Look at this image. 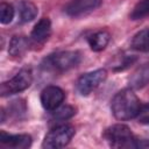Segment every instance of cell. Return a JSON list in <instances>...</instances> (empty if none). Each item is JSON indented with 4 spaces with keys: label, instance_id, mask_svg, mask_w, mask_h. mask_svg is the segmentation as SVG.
<instances>
[{
    "label": "cell",
    "instance_id": "7a4b0ae2",
    "mask_svg": "<svg viewBox=\"0 0 149 149\" xmlns=\"http://www.w3.org/2000/svg\"><path fill=\"white\" fill-rule=\"evenodd\" d=\"M81 59L79 51H58L49 55L42 63V68L45 71H51L56 73L65 72L72 68H76Z\"/></svg>",
    "mask_w": 149,
    "mask_h": 149
},
{
    "label": "cell",
    "instance_id": "44dd1931",
    "mask_svg": "<svg viewBox=\"0 0 149 149\" xmlns=\"http://www.w3.org/2000/svg\"><path fill=\"white\" fill-rule=\"evenodd\" d=\"M136 148H149V140H136Z\"/></svg>",
    "mask_w": 149,
    "mask_h": 149
},
{
    "label": "cell",
    "instance_id": "d6986e66",
    "mask_svg": "<svg viewBox=\"0 0 149 149\" xmlns=\"http://www.w3.org/2000/svg\"><path fill=\"white\" fill-rule=\"evenodd\" d=\"M26 104L23 100H15V101H12L10 106H9V109H8V114H13L15 115L16 118H20L21 114H24L26 113Z\"/></svg>",
    "mask_w": 149,
    "mask_h": 149
},
{
    "label": "cell",
    "instance_id": "4fadbf2b",
    "mask_svg": "<svg viewBox=\"0 0 149 149\" xmlns=\"http://www.w3.org/2000/svg\"><path fill=\"white\" fill-rule=\"evenodd\" d=\"M109 40H111V35L107 30H99L92 34L87 38V42L93 51H101L107 47Z\"/></svg>",
    "mask_w": 149,
    "mask_h": 149
},
{
    "label": "cell",
    "instance_id": "8992f818",
    "mask_svg": "<svg viewBox=\"0 0 149 149\" xmlns=\"http://www.w3.org/2000/svg\"><path fill=\"white\" fill-rule=\"evenodd\" d=\"M106 78H107V72L105 69H98L84 73L77 80V91L81 95H88L100 84H102Z\"/></svg>",
    "mask_w": 149,
    "mask_h": 149
},
{
    "label": "cell",
    "instance_id": "ac0fdd59",
    "mask_svg": "<svg viewBox=\"0 0 149 149\" xmlns=\"http://www.w3.org/2000/svg\"><path fill=\"white\" fill-rule=\"evenodd\" d=\"M76 113V109L72 106H59L57 109L54 111V119L55 120H59V121H64L70 119L71 116H73Z\"/></svg>",
    "mask_w": 149,
    "mask_h": 149
},
{
    "label": "cell",
    "instance_id": "30bf717a",
    "mask_svg": "<svg viewBox=\"0 0 149 149\" xmlns=\"http://www.w3.org/2000/svg\"><path fill=\"white\" fill-rule=\"evenodd\" d=\"M51 34V22L48 17H42L33 28L30 38L35 43L45 42Z\"/></svg>",
    "mask_w": 149,
    "mask_h": 149
},
{
    "label": "cell",
    "instance_id": "2e32d148",
    "mask_svg": "<svg viewBox=\"0 0 149 149\" xmlns=\"http://www.w3.org/2000/svg\"><path fill=\"white\" fill-rule=\"evenodd\" d=\"M149 15V0H140L133 8L129 17L130 20H140Z\"/></svg>",
    "mask_w": 149,
    "mask_h": 149
},
{
    "label": "cell",
    "instance_id": "ffe728a7",
    "mask_svg": "<svg viewBox=\"0 0 149 149\" xmlns=\"http://www.w3.org/2000/svg\"><path fill=\"white\" fill-rule=\"evenodd\" d=\"M139 115H141L140 121H141L142 123H147V125H149V106L142 107V108H141V112H140Z\"/></svg>",
    "mask_w": 149,
    "mask_h": 149
},
{
    "label": "cell",
    "instance_id": "9a60e30c",
    "mask_svg": "<svg viewBox=\"0 0 149 149\" xmlns=\"http://www.w3.org/2000/svg\"><path fill=\"white\" fill-rule=\"evenodd\" d=\"M130 85L135 88H141L149 83V64H144L130 78Z\"/></svg>",
    "mask_w": 149,
    "mask_h": 149
},
{
    "label": "cell",
    "instance_id": "e0dca14e",
    "mask_svg": "<svg viewBox=\"0 0 149 149\" xmlns=\"http://www.w3.org/2000/svg\"><path fill=\"white\" fill-rule=\"evenodd\" d=\"M15 10L12 5L7 2H1L0 5V22L2 24H8L13 21Z\"/></svg>",
    "mask_w": 149,
    "mask_h": 149
},
{
    "label": "cell",
    "instance_id": "9c48e42d",
    "mask_svg": "<svg viewBox=\"0 0 149 149\" xmlns=\"http://www.w3.org/2000/svg\"><path fill=\"white\" fill-rule=\"evenodd\" d=\"M0 143L6 148L12 149H26L31 144V137L28 134H8L0 133Z\"/></svg>",
    "mask_w": 149,
    "mask_h": 149
},
{
    "label": "cell",
    "instance_id": "3957f363",
    "mask_svg": "<svg viewBox=\"0 0 149 149\" xmlns=\"http://www.w3.org/2000/svg\"><path fill=\"white\" fill-rule=\"evenodd\" d=\"M104 137L112 148H136V139L130 128L122 123L108 127L104 132Z\"/></svg>",
    "mask_w": 149,
    "mask_h": 149
},
{
    "label": "cell",
    "instance_id": "277c9868",
    "mask_svg": "<svg viewBox=\"0 0 149 149\" xmlns=\"http://www.w3.org/2000/svg\"><path fill=\"white\" fill-rule=\"evenodd\" d=\"M74 133H76L74 127L68 123L57 125L54 128H51L49 133L45 135L42 143V148H47V149L63 148L69 144Z\"/></svg>",
    "mask_w": 149,
    "mask_h": 149
},
{
    "label": "cell",
    "instance_id": "52a82bcc",
    "mask_svg": "<svg viewBox=\"0 0 149 149\" xmlns=\"http://www.w3.org/2000/svg\"><path fill=\"white\" fill-rule=\"evenodd\" d=\"M65 98L64 91L58 86H47L41 92V104L45 111L54 112L57 109Z\"/></svg>",
    "mask_w": 149,
    "mask_h": 149
},
{
    "label": "cell",
    "instance_id": "5b68a950",
    "mask_svg": "<svg viewBox=\"0 0 149 149\" xmlns=\"http://www.w3.org/2000/svg\"><path fill=\"white\" fill-rule=\"evenodd\" d=\"M33 83V73L29 69L20 70L14 77L3 81L0 87V93L2 97H8L12 94L20 93L27 90Z\"/></svg>",
    "mask_w": 149,
    "mask_h": 149
},
{
    "label": "cell",
    "instance_id": "5bb4252c",
    "mask_svg": "<svg viewBox=\"0 0 149 149\" xmlns=\"http://www.w3.org/2000/svg\"><path fill=\"white\" fill-rule=\"evenodd\" d=\"M130 47L140 52H149V27L141 29L133 36Z\"/></svg>",
    "mask_w": 149,
    "mask_h": 149
},
{
    "label": "cell",
    "instance_id": "ba28073f",
    "mask_svg": "<svg viewBox=\"0 0 149 149\" xmlns=\"http://www.w3.org/2000/svg\"><path fill=\"white\" fill-rule=\"evenodd\" d=\"M102 0H71L65 7L64 12L71 17H79L95 10Z\"/></svg>",
    "mask_w": 149,
    "mask_h": 149
},
{
    "label": "cell",
    "instance_id": "7c38bea8",
    "mask_svg": "<svg viewBox=\"0 0 149 149\" xmlns=\"http://www.w3.org/2000/svg\"><path fill=\"white\" fill-rule=\"evenodd\" d=\"M17 12H19V19L20 22L26 23L33 21L38 13V9L35 3L28 0H22L17 3Z\"/></svg>",
    "mask_w": 149,
    "mask_h": 149
},
{
    "label": "cell",
    "instance_id": "8fae6325",
    "mask_svg": "<svg viewBox=\"0 0 149 149\" xmlns=\"http://www.w3.org/2000/svg\"><path fill=\"white\" fill-rule=\"evenodd\" d=\"M29 47V40L22 35H15L12 37L8 47V54L12 57H22Z\"/></svg>",
    "mask_w": 149,
    "mask_h": 149
},
{
    "label": "cell",
    "instance_id": "6da1fadb",
    "mask_svg": "<svg viewBox=\"0 0 149 149\" xmlns=\"http://www.w3.org/2000/svg\"><path fill=\"white\" fill-rule=\"evenodd\" d=\"M142 105L137 95L130 88L119 91L112 99L111 109L115 119L126 121L139 116Z\"/></svg>",
    "mask_w": 149,
    "mask_h": 149
}]
</instances>
